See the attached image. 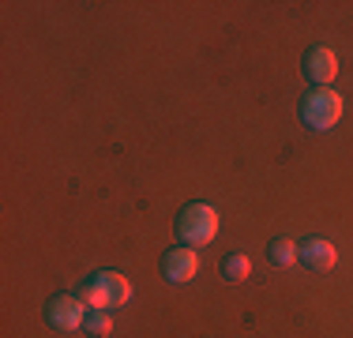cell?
Here are the masks:
<instances>
[{
	"label": "cell",
	"instance_id": "cell-7",
	"mask_svg": "<svg viewBox=\"0 0 353 338\" xmlns=\"http://www.w3.org/2000/svg\"><path fill=\"white\" fill-rule=\"evenodd\" d=\"M98 282L105 286V293H109V308H121V304H128L132 301V282L124 275H117V270H102V275H94Z\"/></svg>",
	"mask_w": 353,
	"mask_h": 338
},
{
	"label": "cell",
	"instance_id": "cell-4",
	"mask_svg": "<svg viewBox=\"0 0 353 338\" xmlns=\"http://www.w3.org/2000/svg\"><path fill=\"white\" fill-rule=\"evenodd\" d=\"M305 72H308V79H312L316 87H327V83L339 75V57H334V49L312 46L308 57H305Z\"/></svg>",
	"mask_w": 353,
	"mask_h": 338
},
{
	"label": "cell",
	"instance_id": "cell-9",
	"mask_svg": "<svg viewBox=\"0 0 353 338\" xmlns=\"http://www.w3.org/2000/svg\"><path fill=\"white\" fill-rule=\"evenodd\" d=\"M248 275H252V259L248 256H241V252H237V256H225L222 259V278H225V282H245Z\"/></svg>",
	"mask_w": 353,
	"mask_h": 338
},
{
	"label": "cell",
	"instance_id": "cell-8",
	"mask_svg": "<svg viewBox=\"0 0 353 338\" xmlns=\"http://www.w3.org/2000/svg\"><path fill=\"white\" fill-rule=\"evenodd\" d=\"M267 256H271V264H279V267H293L301 259V244L290 241V237H279V241H271Z\"/></svg>",
	"mask_w": 353,
	"mask_h": 338
},
{
	"label": "cell",
	"instance_id": "cell-5",
	"mask_svg": "<svg viewBox=\"0 0 353 338\" xmlns=\"http://www.w3.org/2000/svg\"><path fill=\"white\" fill-rule=\"evenodd\" d=\"M199 270V256L196 248H170L162 259V275L170 278V282H192Z\"/></svg>",
	"mask_w": 353,
	"mask_h": 338
},
{
	"label": "cell",
	"instance_id": "cell-10",
	"mask_svg": "<svg viewBox=\"0 0 353 338\" xmlns=\"http://www.w3.org/2000/svg\"><path fill=\"white\" fill-rule=\"evenodd\" d=\"M79 301L87 304V308H94V312H105V308H109V293H105V286L98 282V278H94V282H87V286H83Z\"/></svg>",
	"mask_w": 353,
	"mask_h": 338
},
{
	"label": "cell",
	"instance_id": "cell-11",
	"mask_svg": "<svg viewBox=\"0 0 353 338\" xmlns=\"http://www.w3.org/2000/svg\"><path fill=\"white\" fill-rule=\"evenodd\" d=\"M87 331L94 335V338H102V335L113 331V319H109V312H90V316H87Z\"/></svg>",
	"mask_w": 353,
	"mask_h": 338
},
{
	"label": "cell",
	"instance_id": "cell-3",
	"mask_svg": "<svg viewBox=\"0 0 353 338\" xmlns=\"http://www.w3.org/2000/svg\"><path fill=\"white\" fill-rule=\"evenodd\" d=\"M46 319L57 331H79V327H87V304L79 297H72V293H61V297L49 301Z\"/></svg>",
	"mask_w": 353,
	"mask_h": 338
},
{
	"label": "cell",
	"instance_id": "cell-1",
	"mask_svg": "<svg viewBox=\"0 0 353 338\" xmlns=\"http://www.w3.org/2000/svg\"><path fill=\"white\" fill-rule=\"evenodd\" d=\"M176 233L188 248H203V244L214 241L218 233V210L211 203H188L181 210V222H176Z\"/></svg>",
	"mask_w": 353,
	"mask_h": 338
},
{
	"label": "cell",
	"instance_id": "cell-2",
	"mask_svg": "<svg viewBox=\"0 0 353 338\" xmlns=\"http://www.w3.org/2000/svg\"><path fill=\"white\" fill-rule=\"evenodd\" d=\"M301 117H305V124L316 132L334 128L339 117H342V95H334V90H327V87L312 90V95L305 98V106H301Z\"/></svg>",
	"mask_w": 353,
	"mask_h": 338
},
{
	"label": "cell",
	"instance_id": "cell-6",
	"mask_svg": "<svg viewBox=\"0 0 353 338\" xmlns=\"http://www.w3.org/2000/svg\"><path fill=\"white\" fill-rule=\"evenodd\" d=\"M334 259H339V252H334V244L323 241V237H308V241L301 244V264L308 270H331Z\"/></svg>",
	"mask_w": 353,
	"mask_h": 338
}]
</instances>
